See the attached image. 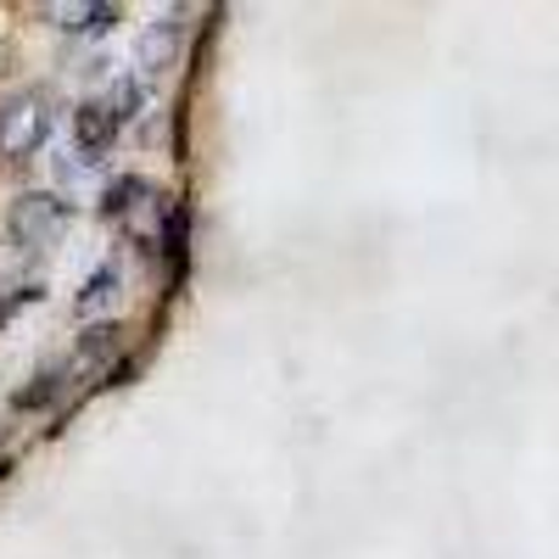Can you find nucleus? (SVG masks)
<instances>
[]
</instances>
